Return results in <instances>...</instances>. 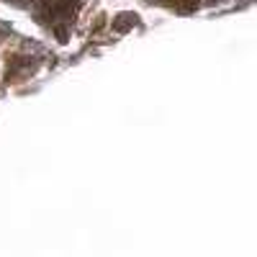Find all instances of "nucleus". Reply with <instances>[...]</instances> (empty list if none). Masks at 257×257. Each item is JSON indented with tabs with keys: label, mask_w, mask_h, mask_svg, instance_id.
<instances>
[{
	"label": "nucleus",
	"mask_w": 257,
	"mask_h": 257,
	"mask_svg": "<svg viewBox=\"0 0 257 257\" xmlns=\"http://www.w3.org/2000/svg\"><path fill=\"white\" fill-rule=\"evenodd\" d=\"M139 23V16L136 13H118V16H113V21H111V26H113V31L116 34H126V31H131L134 26Z\"/></svg>",
	"instance_id": "1"
},
{
	"label": "nucleus",
	"mask_w": 257,
	"mask_h": 257,
	"mask_svg": "<svg viewBox=\"0 0 257 257\" xmlns=\"http://www.w3.org/2000/svg\"><path fill=\"white\" fill-rule=\"evenodd\" d=\"M54 34H57V39L64 44L67 41V29H64V26H54Z\"/></svg>",
	"instance_id": "3"
},
{
	"label": "nucleus",
	"mask_w": 257,
	"mask_h": 257,
	"mask_svg": "<svg viewBox=\"0 0 257 257\" xmlns=\"http://www.w3.org/2000/svg\"><path fill=\"white\" fill-rule=\"evenodd\" d=\"M49 3H52V0H49Z\"/></svg>",
	"instance_id": "4"
},
{
	"label": "nucleus",
	"mask_w": 257,
	"mask_h": 257,
	"mask_svg": "<svg viewBox=\"0 0 257 257\" xmlns=\"http://www.w3.org/2000/svg\"><path fill=\"white\" fill-rule=\"evenodd\" d=\"M170 8H175V11L180 13H193V11H198V5H201V0H165Z\"/></svg>",
	"instance_id": "2"
}]
</instances>
